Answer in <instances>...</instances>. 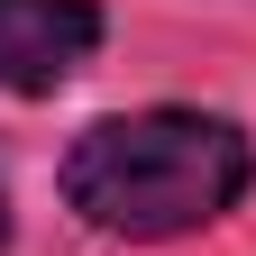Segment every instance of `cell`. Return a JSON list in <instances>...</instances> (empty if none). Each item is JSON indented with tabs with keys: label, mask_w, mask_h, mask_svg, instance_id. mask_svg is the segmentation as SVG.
I'll return each instance as SVG.
<instances>
[{
	"label": "cell",
	"mask_w": 256,
	"mask_h": 256,
	"mask_svg": "<svg viewBox=\"0 0 256 256\" xmlns=\"http://www.w3.org/2000/svg\"><path fill=\"white\" fill-rule=\"evenodd\" d=\"M0 238H10V192H0Z\"/></svg>",
	"instance_id": "cell-3"
},
{
	"label": "cell",
	"mask_w": 256,
	"mask_h": 256,
	"mask_svg": "<svg viewBox=\"0 0 256 256\" xmlns=\"http://www.w3.org/2000/svg\"><path fill=\"white\" fill-rule=\"evenodd\" d=\"M101 46V0H0V92H64Z\"/></svg>",
	"instance_id": "cell-2"
},
{
	"label": "cell",
	"mask_w": 256,
	"mask_h": 256,
	"mask_svg": "<svg viewBox=\"0 0 256 256\" xmlns=\"http://www.w3.org/2000/svg\"><path fill=\"white\" fill-rule=\"evenodd\" d=\"M256 183V146L220 110H119L92 119L64 156V202L101 238H183L238 210Z\"/></svg>",
	"instance_id": "cell-1"
}]
</instances>
